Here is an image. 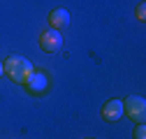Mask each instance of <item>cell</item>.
<instances>
[{
    "instance_id": "obj_1",
    "label": "cell",
    "mask_w": 146,
    "mask_h": 139,
    "mask_svg": "<svg viewBox=\"0 0 146 139\" xmlns=\"http://www.w3.org/2000/svg\"><path fill=\"white\" fill-rule=\"evenodd\" d=\"M3 67H5V74H9L16 83H26V79L33 74L30 60L28 58H21V56H9L3 63Z\"/></svg>"
},
{
    "instance_id": "obj_2",
    "label": "cell",
    "mask_w": 146,
    "mask_h": 139,
    "mask_svg": "<svg viewBox=\"0 0 146 139\" xmlns=\"http://www.w3.org/2000/svg\"><path fill=\"white\" fill-rule=\"evenodd\" d=\"M123 111H127V116H130L135 123H144V118H146V100L141 95H130L123 102Z\"/></svg>"
},
{
    "instance_id": "obj_3",
    "label": "cell",
    "mask_w": 146,
    "mask_h": 139,
    "mask_svg": "<svg viewBox=\"0 0 146 139\" xmlns=\"http://www.w3.org/2000/svg\"><path fill=\"white\" fill-rule=\"evenodd\" d=\"M40 46H42V51H46V54H56V51L63 46V35H60V30H46V32H42L40 35Z\"/></svg>"
},
{
    "instance_id": "obj_4",
    "label": "cell",
    "mask_w": 146,
    "mask_h": 139,
    "mask_svg": "<svg viewBox=\"0 0 146 139\" xmlns=\"http://www.w3.org/2000/svg\"><path fill=\"white\" fill-rule=\"evenodd\" d=\"M26 86H28V91L35 93V95H37V93H44L46 86H49V77H46L44 72H35V70H33V74L26 79Z\"/></svg>"
},
{
    "instance_id": "obj_5",
    "label": "cell",
    "mask_w": 146,
    "mask_h": 139,
    "mask_svg": "<svg viewBox=\"0 0 146 139\" xmlns=\"http://www.w3.org/2000/svg\"><path fill=\"white\" fill-rule=\"evenodd\" d=\"M123 114H125V111H123V102H121V100H109L104 107H102L104 120H118Z\"/></svg>"
},
{
    "instance_id": "obj_6",
    "label": "cell",
    "mask_w": 146,
    "mask_h": 139,
    "mask_svg": "<svg viewBox=\"0 0 146 139\" xmlns=\"http://www.w3.org/2000/svg\"><path fill=\"white\" fill-rule=\"evenodd\" d=\"M49 23H51L53 30H63V28H67V23H70V14H67V9H63V7L53 9V12L49 14Z\"/></svg>"
},
{
    "instance_id": "obj_7",
    "label": "cell",
    "mask_w": 146,
    "mask_h": 139,
    "mask_svg": "<svg viewBox=\"0 0 146 139\" xmlns=\"http://www.w3.org/2000/svg\"><path fill=\"white\" fill-rule=\"evenodd\" d=\"M137 19H139V21H144V19H146V5H144V3H139V5H137Z\"/></svg>"
},
{
    "instance_id": "obj_8",
    "label": "cell",
    "mask_w": 146,
    "mask_h": 139,
    "mask_svg": "<svg viewBox=\"0 0 146 139\" xmlns=\"http://www.w3.org/2000/svg\"><path fill=\"white\" fill-rule=\"evenodd\" d=\"M135 139H146V130H144V123H139V125H137V130H135Z\"/></svg>"
},
{
    "instance_id": "obj_9",
    "label": "cell",
    "mask_w": 146,
    "mask_h": 139,
    "mask_svg": "<svg viewBox=\"0 0 146 139\" xmlns=\"http://www.w3.org/2000/svg\"><path fill=\"white\" fill-rule=\"evenodd\" d=\"M5 74V67H3V63H0V77H3Z\"/></svg>"
}]
</instances>
